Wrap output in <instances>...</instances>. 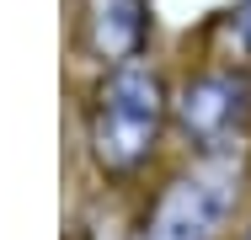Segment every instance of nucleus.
Here are the masks:
<instances>
[{"label":"nucleus","instance_id":"4","mask_svg":"<svg viewBox=\"0 0 251 240\" xmlns=\"http://www.w3.org/2000/svg\"><path fill=\"white\" fill-rule=\"evenodd\" d=\"M86 43L107 64H128L150 43V0H86Z\"/></svg>","mask_w":251,"mask_h":240},{"label":"nucleus","instance_id":"1","mask_svg":"<svg viewBox=\"0 0 251 240\" xmlns=\"http://www.w3.org/2000/svg\"><path fill=\"white\" fill-rule=\"evenodd\" d=\"M171 118V96L160 70L128 59V64H112L107 80L97 86L91 101V155H97L101 171L112 176H128L150 160V149L160 144V128Z\"/></svg>","mask_w":251,"mask_h":240},{"label":"nucleus","instance_id":"2","mask_svg":"<svg viewBox=\"0 0 251 240\" xmlns=\"http://www.w3.org/2000/svg\"><path fill=\"white\" fill-rule=\"evenodd\" d=\"M182 139L198 155H230L251 128V75L246 70H203L171 101Z\"/></svg>","mask_w":251,"mask_h":240},{"label":"nucleus","instance_id":"3","mask_svg":"<svg viewBox=\"0 0 251 240\" xmlns=\"http://www.w3.org/2000/svg\"><path fill=\"white\" fill-rule=\"evenodd\" d=\"M235 208V171L230 166H203L193 176H176L155 197L145 235L139 240H214Z\"/></svg>","mask_w":251,"mask_h":240},{"label":"nucleus","instance_id":"6","mask_svg":"<svg viewBox=\"0 0 251 240\" xmlns=\"http://www.w3.org/2000/svg\"><path fill=\"white\" fill-rule=\"evenodd\" d=\"M241 240H251V230H246V235H241Z\"/></svg>","mask_w":251,"mask_h":240},{"label":"nucleus","instance_id":"5","mask_svg":"<svg viewBox=\"0 0 251 240\" xmlns=\"http://www.w3.org/2000/svg\"><path fill=\"white\" fill-rule=\"evenodd\" d=\"M225 38H230V48L251 64V0H235V5L225 11Z\"/></svg>","mask_w":251,"mask_h":240}]
</instances>
